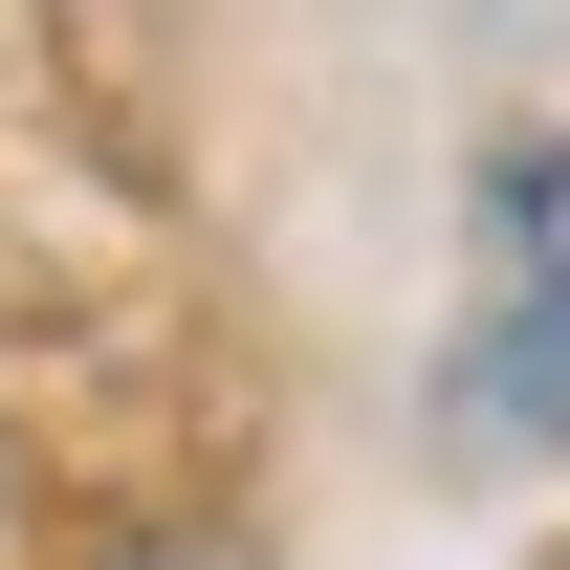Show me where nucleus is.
Masks as SVG:
<instances>
[{
    "label": "nucleus",
    "instance_id": "nucleus-1",
    "mask_svg": "<svg viewBox=\"0 0 570 570\" xmlns=\"http://www.w3.org/2000/svg\"><path fill=\"white\" fill-rule=\"evenodd\" d=\"M439 439L461 461H570V132L483 154V307L439 352Z\"/></svg>",
    "mask_w": 570,
    "mask_h": 570
},
{
    "label": "nucleus",
    "instance_id": "nucleus-2",
    "mask_svg": "<svg viewBox=\"0 0 570 570\" xmlns=\"http://www.w3.org/2000/svg\"><path fill=\"white\" fill-rule=\"evenodd\" d=\"M88 570H242V549H219V527H110Z\"/></svg>",
    "mask_w": 570,
    "mask_h": 570
}]
</instances>
